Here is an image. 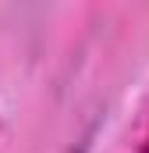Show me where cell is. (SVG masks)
I'll use <instances>...</instances> for the list:
<instances>
[{
    "label": "cell",
    "instance_id": "1",
    "mask_svg": "<svg viewBox=\"0 0 149 153\" xmlns=\"http://www.w3.org/2000/svg\"><path fill=\"white\" fill-rule=\"evenodd\" d=\"M68 153H85V150H68Z\"/></svg>",
    "mask_w": 149,
    "mask_h": 153
}]
</instances>
